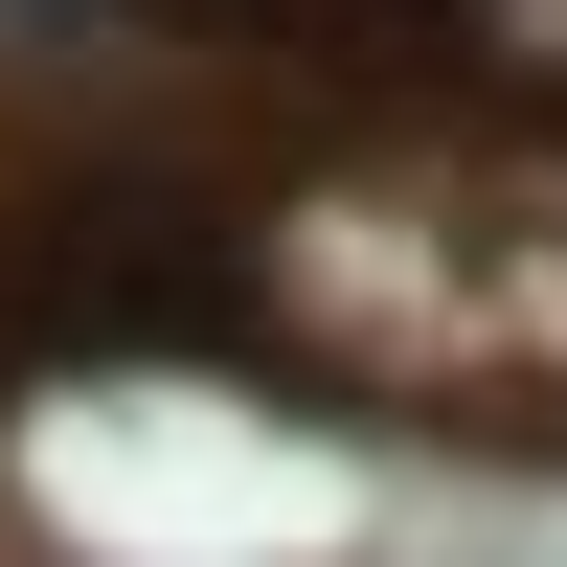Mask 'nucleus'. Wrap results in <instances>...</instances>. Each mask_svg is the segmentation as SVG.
<instances>
[{
    "instance_id": "obj_1",
    "label": "nucleus",
    "mask_w": 567,
    "mask_h": 567,
    "mask_svg": "<svg viewBox=\"0 0 567 567\" xmlns=\"http://www.w3.org/2000/svg\"><path fill=\"white\" fill-rule=\"evenodd\" d=\"M0 318H23L45 363H182V341H272V250L227 205H45L23 250H0Z\"/></svg>"
},
{
    "instance_id": "obj_2",
    "label": "nucleus",
    "mask_w": 567,
    "mask_h": 567,
    "mask_svg": "<svg viewBox=\"0 0 567 567\" xmlns=\"http://www.w3.org/2000/svg\"><path fill=\"white\" fill-rule=\"evenodd\" d=\"M205 23H250V45H296V69H363V45H454L477 0H205Z\"/></svg>"
}]
</instances>
